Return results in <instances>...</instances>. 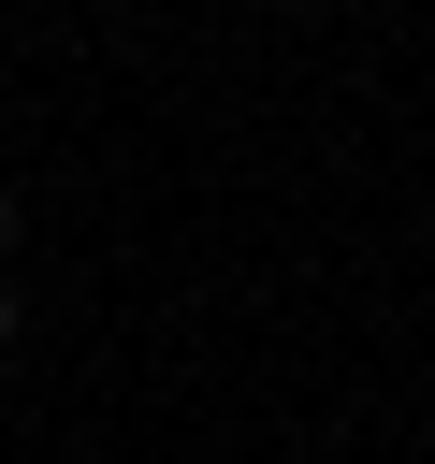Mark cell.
Instances as JSON below:
<instances>
[{"mask_svg":"<svg viewBox=\"0 0 435 464\" xmlns=\"http://www.w3.org/2000/svg\"><path fill=\"white\" fill-rule=\"evenodd\" d=\"M0 362H14V290H0Z\"/></svg>","mask_w":435,"mask_h":464,"instance_id":"2","label":"cell"},{"mask_svg":"<svg viewBox=\"0 0 435 464\" xmlns=\"http://www.w3.org/2000/svg\"><path fill=\"white\" fill-rule=\"evenodd\" d=\"M0 261H14V188H0Z\"/></svg>","mask_w":435,"mask_h":464,"instance_id":"1","label":"cell"}]
</instances>
